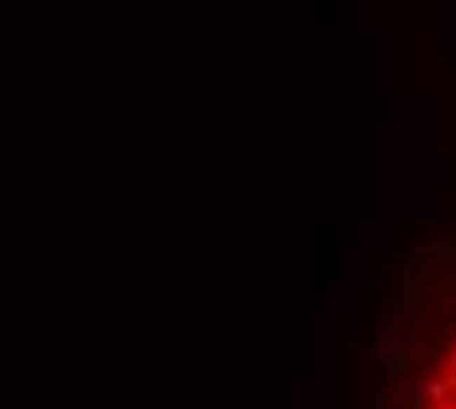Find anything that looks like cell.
<instances>
[{"label":"cell","instance_id":"1","mask_svg":"<svg viewBox=\"0 0 456 409\" xmlns=\"http://www.w3.org/2000/svg\"><path fill=\"white\" fill-rule=\"evenodd\" d=\"M425 401H429V409H456V339L436 358V374L425 386Z\"/></svg>","mask_w":456,"mask_h":409}]
</instances>
